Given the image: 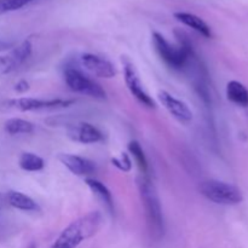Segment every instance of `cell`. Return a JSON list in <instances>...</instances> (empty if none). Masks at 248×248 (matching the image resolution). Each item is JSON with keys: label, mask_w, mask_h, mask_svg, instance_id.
Here are the masks:
<instances>
[{"label": "cell", "mask_w": 248, "mask_h": 248, "mask_svg": "<svg viewBox=\"0 0 248 248\" xmlns=\"http://www.w3.org/2000/svg\"><path fill=\"white\" fill-rule=\"evenodd\" d=\"M102 225V215L98 211H91L73 220L51 245L50 248H77L80 244L98 232Z\"/></svg>", "instance_id": "cell-1"}, {"label": "cell", "mask_w": 248, "mask_h": 248, "mask_svg": "<svg viewBox=\"0 0 248 248\" xmlns=\"http://www.w3.org/2000/svg\"><path fill=\"white\" fill-rule=\"evenodd\" d=\"M152 41L157 56L162 62L173 70H182L193 57V48L189 41L183 36H179V45H172L159 31H153Z\"/></svg>", "instance_id": "cell-2"}, {"label": "cell", "mask_w": 248, "mask_h": 248, "mask_svg": "<svg viewBox=\"0 0 248 248\" xmlns=\"http://www.w3.org/2000/svg\"><path fill=\"white\" fill-rule=\"evenodd\" d=\"M138 189H140V199L147 216L148 227L155 239H161L164 236V215H162L161 203L159 195L156 193L154 184L152 183L148 176H143L138 179Z\"/></svg>", "instance_id": "cell-3"}, {"label": "cell", "mask_w": 248, "mask_h": 248, "mask_svg": "<svg viewBox=\"0 0 248 248\" xmlns=\"http://www.w3.org/2000/svg\"><path fill=\"white\" fill-rule=\"evenodd\" d=\"M199 190L201 195L217 205L234 206L244 201L242 191L236 186L217 181V179L203 181L199 186Z\"/></svg>", "instance_id": "cell-4"}, {"label": "cell", "mask_w": 248, "mask_h": 248, "mask_svg": "<svg viewBox=\"0 0 248 248\" xmlns=\"http://www.w3.org/2000/svg\"><path fill=\"white\" fill-rule=\"evenodd\" d=\"M64 79L68 87L77 93L97 99H104L107 97V92L104 91L103 87L78 68H67L64 70Z\"/></svg>", "instance_id": "cell-5"}, {"label": "cell", "mask_w": 248, "mask_h": 248, "mask_svg": "<svg viewBox=\"0 0 248 248\" xmlns=\"http://www.w3.org/2000/svg\"><path fill=\"white\" fill-rule=\"evenodd\" d=\"M73 103L74 101L72 99H40L33 98V97H22V98L10 99L6 102V106L18 111H35L45 110V109L67 108Z\"/></svg>", "instance_id": "cell-6"}, {"label": "cell", "mask_w": 248, "mask_h": 248, "mask_svg": "<svg viewBox=\"0 0 248 248\" xmlns=\"http://www.w3.org/2000/svg\"><path fill=\"white\" fill-rule=\"evenodd\" d=\"M123 64L124 78H125L126 86L130 90L131 94H132L140 103H142L143 106L147 107V108H155L154 99L148 94V92L145 91L144 87H143V84L142 81H140V75H138L135 64H133L131 61L126 60V58L123 60Z\"/></svg>", "instance_id": "cell-7"}, {"label": "cell", "mask_w": 248, "mask_h": 248, "mask_svg": "<svg viewBox=\"0 0 248 248\" xmlns=\"http://www.w3.org/2000/svg\"><path fill=\"white\" fill-rule=\"evenodd\" d=\"M80 63L87 72L97 78L113 79L118 74L115 65L108 58L96 55V53H82L80 56Z\"/></svg>", "instance_id": "cell-8"}, {"label": "cell", "mask_w": 248, "mask_h": 248, "mask_svg": "<svg viewBox=\"0 0 248 248\" xmlns=\"http://www.w3.org/2000/svg\"><path fill=\"white\" fill-rule=\"evenodd\" d=\"M157 98H159L160 103L164 106V108L177 121L182 124H189L190 121H193V111H191V109L189 108V106L186 102L176 98V97L172 96L167 91H164V90L157 92Z\"/></svg>", "instance_id": "cell-9"}, {"label": "cell", "mask_w": 248, "mask_h": 248, "mask_svg": "<svg viewBox=\"0 0 248 248\" xmlns=\"http://www.w3.org/2000/svg\"><path fill=\"white\" fill-rule=\"evenodd\" d=\"M31 47L33 46L31 41L24 40L17 47L10 51V53L0 56V75L9 74L23 64L31 55Z\"/></svg>", "instance_id": "cell-10"}, {"label": "cell", "mask_w": 248, "mask_h": 248, "mask_svg": "<svg viewBox=\"0 0 248 248\" xmlns=\"http://www.w3.org/2000/svg\"><path fill=\"white\" fill-rule=\"evenodd\" d=\"M68 137L81 144H94L103 140V135L94 125L89 123H79L68 127Z\"/></svg>", "instance_id": "cell-11"}, {"label": "cell", "mask_w": 248, "mask_h": 248, "mask_svg": "<svg viewBox=\"0 0 248 248\" xmlns=\"http://www.w3.org/2000/svg\"><path fill=\"white\" fill-rule=\"evenodd\" d=\"M58 160H60L63 166L67 167L75 176H91L97 170L93 161H91L90 159H86V157L79 156V155L60 154L58 155Z\"/></svg>", "instance_id": "cell-12"}, {"label": "cell", "mask_w": 248, "mask_h": 248, "mask_svg": "<svg viewBox=\"0 0 248 248\" xmlns=\"http://www.w3.org/2000/svg\"><path fill=\"white\" fill-rule=\"evenodd\" d=\"M174 18L181 22V23H183L184 26L198 31L199 34H201L205 38H211L212 36V31H211L210 26L201 17L196 16V15L190 14V12L179 11L174 14Z\"/></svg>", "instance_id": "cell-13"}, {"label": "cell", "mask_w": 248, "mask_h": 248, "mask_svg": "<svg viewBox=\"0 0 248 248\" xmlns=\"http://www.w3.org/2000/svg\"><path fill=\"white\" fill-rule=\"evenodd\" d=\"M6 200L10 206L17 210L26 211V212H35V211L40 210L38 203L31 198V196L26 195V194L21 193V191L11 190L6 194Z\"/></svg>", "instance_id": "cell-14"}, {"label": "cell", "mask_w": 248, "mask_h": 248, "mask_svg": "<svg viewBox=\"0 0 248 248\" xmlns=\"http://www.w3.org/2000/svg\"><path fill=\"white\" fill-rule=\"evenodd\" d=\"M227 97L230 102L240 107H248V90L244 84L232 80L227 85Z\"/></svg>", "instance_id": "cell-15"}, {"label": "cell", "mask_w": 248, "mask_h": 248, "mask_svg": "<svg viewBox=\"0 0 248 248\" xmlns=\"http://www.w3.org/2000/svg\"><path fill=\"white\" fill-rule=\"evenodd\" d=\"M85 183H86V186L91 189L92 193H93L97 198H99V200L108 207V210L110 211V212H113V196H111V193L109 191V189L107 188L102 182L97 181V179L94 178H86L85 179Z\"/></svg>", "instance_id": "cell-16"}, {"label": "cell", "mask_w": 248, "mask_h": 248, "mask_svg": "<svg viewBox=\"0 0 248 248\" xmlns=\"http://www.w3.org/2000/svg\"><path fill=\"white\" fill-rule=\"evenodd\" d=\"M5 131L9 135H29L34 131V125L31 121H27L24 119L19 118H12L5 123L4 125Z\"/></svg>", "instance_id": "cell-17"}, {"label": "cell", "mask_w": 248, "mask_h": 248, "mask_svg": "<svg viewBox=\"0 0 248 248\" xmlns=\"http://www.w3.org/2000/svg\"><path fill=\"white\" fill-rule=\"evenodd\" d=\"M19 167L27 172H38L45 167V161L34 153H22L18 160Z\"/></svg>", "instance_id": "cell-18"}, {"label": "cell", "mask_w": 248, "mask_h": 248, "mask_svg": "<svg viewBox=\"0 0 248 248\" xmlns=\"http://www.w3.org/2000/svg\"><path fill=\"white\" fill-rule=\"evenodd\" d=\"M128 152L133 155L136 162H137L138 167H140L142 174L147 176L148 174V161L147 157H145L144 152H143L142 147H140V143L137 140H131L128 143Z\"/></svg>", "instance_id": "cell-19"}, {"label": "cell", "mask_w": 248, "mask_h": 248, "mask_svg": "<svg viewBox=\"0 0 248 248\" xmlns=\"http://www.w3.org/2000/svg\"><path fill=\"white\" fill-rule=\"evenodd\" d=\"M34 0H0V15L6 12L16 11L22 9L26 5L31 4Z\"/></svg>", "instance_id": "cell-20"}, {"label": "cell", "mask_w": 248, "mask_h": 248, "mask_svg": "<svg viewBox=\"0 0 248 248\" xmlns=\"http://www.w3.org/2000/svg\"><path fill=\"white\" fill-rule=\"evenodd\" d=\"M111 165L123 172H130L132 170V160L127 153H121L120 156L113 157Z\"/></svg>", "instance_id": "cell-21"}, {"label": "cell", "mask_w": 248, "mask_h": 248, "mask_svg": "<svg viewBox=\"0 0 248 248\" xmlns=\"http://www.w3.org/2000/svg\"><path fill=\"white\" fill-rule=\"evenodd\" d=\"M15 90L19 93H23V92H27L29 90V84L26 80H19L16 85H15Z\"/></svg>", "instance_id": "cell-22"}, {"label": "cell", "mask_w": 248, "mask_h": 248, "mask_svg": "<svg viewBox=\"0 0 248 248\" xmlns=\"http://www.w3.org/2000/svg\"><path fill=\"white\" fill-rule=\"evenodd\" d=\"M11 46H12L11 43H7V41H4L0 39V52H1V51H5V50H9Z\"/></svg>", "instance_id": "cell-23"}]
</instances>
